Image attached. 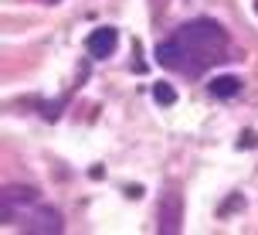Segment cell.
<instances>
[{
    "mask_svg": "<svg viewBox=\"0 0 258 235\" xmlns=\"http://www.w3.org/2000/svg\"><path fill=\"white\" fill-rule=\"evenodd\" d=\"M238 147H245V150H248V147H255V133L245 130V133H241V144H238Z\"/></svg>",
    "mask_w": 258,
    "mask_h": 235,
    "instance_id": "obj_9",
    "label": "cell"
},
{
    "mask_svg": "<svg viewBox=\"0 0 258 235\" xmlns=\"http://www.w3.org/2000/svg\"><path fill=\"white\" fill-rule=\"evenodd\" d=\"M180 218H183V201H180V195L167 191V195L160 198V232H163V235L180 232Z\"/></svg>",
    "mask_w": 258,
    "mask_h": 235,
    "instance_id": "obj_2",
    "label": "cell"
},
{
    "mask_svg": "<svg viewBox=\"0 0 258 235\" xmlns=\"http://www.w3.org/2000/svg\"><path fill=\"white\" fill-rule=\"evenodd\" d=\"M38 187H31V184H7L4 187V222H14V205L21 208V205H34L38 201Z\"/></svg>",
    "mask_w": 258,
    "mask_h": 235,
    "instance_id": "obj_3",
    "label": "cell"
},
{
    "mask_svg": "<svg viewBox=\"0 0 258 235\" xmlns=\"http://www.w3.org/2000/svg\"><path fill=\"white\" fill-rule=\"evenodd\" d=\"M238 208H245V198H241V195L228 198V201H224V205H221V215H228V211H238Z\"/></svg>",
    "mask_w": 258,
    "mask_h": 235,
    "instance_id": "obj_8",
    "label": "cell"
},
{
    "mask_svg": "<svg viewBox=\"0 0 258 235\" xmlns=\"http://www.w3.org/2000/svg\"><path fill=\"white\" fill-rule=\"evenodd\" d=\"M228 52V31L218 21H187L177 27V34L156 44V62L170 72H180L187 78H197L207 65H218L224 62Z\"/></svg>",
    "mask_w": 258,
    "mask_h": 235,
    "instance_id": "obj_1",
    "label": "cell"
},
{
    "mask_svg": "<svg viewBox=\"0 0 258 235\" xmlns=\"http://www.w3.org/2000/svg\"><path fill=\"white\" fill-rule=\"evenodd\" d=\"M44 4H58V0H44Z\"/></svg>",
    "mask_w": 258,
    "mask_h": 235,
    "instance_id": "obj_12",
    "label": "cell"
},
{
    "mask_svg": "<svg viewBox=\"0 0 258 235\" xmlns=\"http://www.w3.org/2000/svg\"><path fill=\"white\" fill-rule=\"evenodd\" d=\"M31 228H34V232L58 235V232L64 228V225H61V211H54V208H38V211H34V218H31Z\"/></svg>",
    "mask_w": 258,
    "mask_h": 235,
    "instance_id": "obj_5",
    "label": "cell"
},
{
    "mask_svg": "<svg viewBox=\"0 0 258 235\" xmlns=\"http://www.w3.org/2000/svg\"><path fill=\"white\" fill-rule=\"evenodd\" d=\"M85 48H89L92 58H112L119 48V31L116 27H99V31H92L89 41H85Z\"/></svg>",
    "mask_w": 258,
    "mask_h": 235,
    "instance_id": "obj_4",
    "label": "cell"
},
{
    "mask_svg": "<svg viewBox=\"0 0 258 235\" xmlns=\"http://www.w3.org/2000/svg\"><path fill=\"white\" fill-rule=\"evenodd\" d=\"M126 195H129V198H140V195H143V187H140V184H129Z\"/></svg>",
    "mask_w": 258,
    "mask_h": 235,
    "instance_id": "obj_10",
    "label": "cell"
},
{
    "mask_svg": "<svg viewBox=\"0 0 258 235\" xmlns=\"http://www.w3.org/2000/svg\"><path fill=\"white\" fill-rule=\"evenodd\" d=\"M89 177H95V181H102V177H105V170H102V167H92V170H89Z\"/></svg>",
    "mask_w": 258,
    "mask_h": 235,
    "instance_id": "obj_11",
    "label": "cell"
},
{
    "mask_svg": "<svg viewBox=\"0 0 258 235\" xmlns=\"http://www.w3.org/2000/svg\"><path fill=\"white\" fill-rule=\"evenodd\" d=\"M207 92H211V96H218V99H234V96L241 92V78L218 75V78H211V82H207Z\"/></svg>",
    "mask_w": 258,
    "mask_h": 235,
    "instance_id": "obj_6",
    "label": "cell"
},
{
    "mask_svg": "<svg viewBox=\"0 0 258 235\" xmlns=\"http://www.w3.org/2000/svg\"><path fill=\"white\" fill-rule=\"evenodd\" d=\"M153 103L156 106H173L177 103V89L170 82H153Z\"/></svg>",
    "mask_w": 258,
    "mask_h": 235,
    "instance_id": "obj_7",
    "label": "cell"
}]
</instances>
